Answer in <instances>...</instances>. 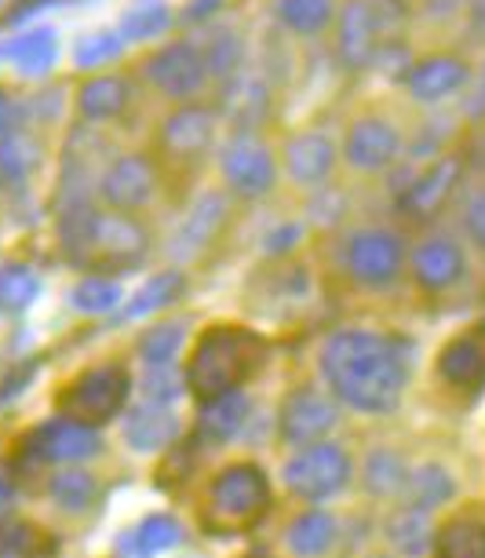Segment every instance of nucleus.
Returning a JSON list of instances; mask_svg holds the SVG:
<instances>
[{
    "label": "nucleus",
    "mask_w": 485,
    "mask_h": 558,
    "mask_svg": "<svg viewBox=\"0 0 485 558\" xmlns=\"http://www.w3.org/2000/svg\"><path fill=\"white\" fill-rule=\"evenodd\" d=\"M227 216V202L219 194H205L202 202H197L194 208H190V216L183 219V227H179V234L172 238V252L179 259L186 256H197L208 241L216 238L219 223H223Z\"/></svg>",
    "instance_id": "412c9836"
},
{
    "label": "nucleus",
    "mask_w": 485,
    "mask_h": 558,
    "mask_svg": "<svg viewBox=\"0 0 485 558\" xmlns=\"http://www.w3.org/2000/svg\"><path fill=\"white\" fill-rule=\"evenodd\" d=\"M405 263V245L402 238L391 230H357L347 241V267L362 286H387L398 278Z\"/></svg>",
    "instance_id": "423d86ee"
},
{
    "label": "nucleus",
    "mask_w": 485,
    "mask_h": 558,
    "mask_svg": "<svg viewBox=\"0 0 485 558\" xmlns=\"http://www.w3.org/2000/svg\"><path fill=\"white\" fill-rule=\"evenodd\" d=\"M398 154H402V135L384 118H362L347 132L343 157L357 172H379V168L395 165Z\"/></svg>",
    "instance_id": "6e6552de"
},
{
    "label": "nucleus",
    "mask_w": 485,
    "mask_h": 558,
    "mask_svg": "<svg viewBox=\"0 0 485 558\" xmlns=\"http://www.w3.org/2000/svg\"><path fill=\"white\" fill-rule=\"evenodd\" d=\"M471 81V66L460 56H431L420 59L413 70L405 73V84L420 102H438L449 99L452 92H460Z\"/></svg>",
    "instance_id": "ddd939ff"
},
{
    "label": "nucleus",
    "mask_w": 485,
    "mask_h": 558,
    "mask_svg": "<svg viewBox=\"0 0 485 558\" xmlns=\"http://www.w3.org/2000/svg\"><path fill=\"white\" fill-rule=\"evenodd\" d=\"M471 15H474V26L485 34V0H474V8H471Z\"/></svg>",
    "instance_id": "de8ad7c7"
},
{
    "label": "nucleus",
    "mask_w": 485,
    "mask_h": 558,
    "mask_svg": "<svg viewBox=\"0 0 485 558\" xmlns=\"http://www.w3.org/2000/svg\"><path fill=\"white\" fill-rule=\"evenodd\" d=\"M19 124H23V110L12 96H0V140L8 135H19Z\"/></svg>",
    "instance_id": "37998d69"
},
{
    "label": "nucleus",
    "mask_w": 485,
    "mask_h": 558,
    "mask_svg": "<svg viewBox=\"0 0 485 558\" xmlns=\"http://www.w3.org/2000/svg\"><path fill=\"white\" fill-rule=\"evenodd\" d=\"M438 368L449 384L457 387H478L485 384V325L457 336L438 357Z\"/></svg>",
    "instance_id": "6ab92c4d"
},
{
    "label": "nucleus",
    "mask_w": 485,
    "mask_h": 558,
    "mask_svg": "<svg viewBox=\"0 0 485 558\" xmlns=\"http://www.w3.org/2000/svg\"><path fill=\"white\" fill-rule=\"evenodd\" d=\"M322 373L340 402L362 413H387L405 387V357L384 336L343 329L325 340Z\"/></svg>",
    "instance_id": "f257e3e1"
},
{
    "label": "nucleus",
    "mask_w": 485,
    "mask_h": 558,
    "mask_svg": "<svg viewBox=\"0 0 485 558\" xmlns=\"http://www.w3.org/2000/svg\"><path fill=\"white\" fill-rule=\"evenodd\" d=\"M351 478V460L332 441H318V446H303L296 457L284 463V486L300 497L322 500L340 493Z\"/></svg>",
    "instance_id": "20e7f679"
},
{
    "label": "nucleus",
    "mask_w": 485,
    "mask_h": 558,
    "mask_svg": "<svg viewBox=\"0 0 485 558\" xmlns=\"http://www.w3.org/2000/svg\"><path fill=\"white\" fill-rule=\"evenodd\" d=\"M12 497H15V489H12V482H8L4 475H0V511L12 504Z\"/></svg>",
    "instance_id": "49530a36"
},
{
    "label": "nucleus",
    "mask_w": 485,
    "mask_h": 558,
    "mask_svg": "<svg viewBox=\"0 0 485 558\" xmlns=\"http://www.w3.org/2000/svg\"><path fill=\"white\" fill-rule=\"evenodd\" d=\"M51 497H56L59 508H70V511H81L88 508L95 500V478L88 471H77V468H66L51 478Z\"/></svg>",
    "instance_id": "72a5a7b5"
},
{
    "label": "nucleus",
    "mask_w": 485,
    "mask_h": 558,
    "mask_svg": "<svg viewBox=\"0 0 485 558\" xmlns=\"http://www.w3.org/2000/svg\"><path fill=\"white\" fill-rule=\"evenodd\" d=\"M376 558H391V555H376Z\"/></svg>",
    "instance_id": "09e8293b"
},
{
    "label": "nucleus",
    "mask_w": 485,
    "mask_h": 558,
    "mask_svg": "<svg viewBox=\"0 0 485 558\" xmlns=\"http://www.w3.org/2000/svg\"><path fill=\"white\" fill-rule=\"evenodd\" d=\"M40 296V278L26 263H4L0 267V307L4 311H26Z\"/></svg>",
    "instance_id": "7c9ffc66"
},
{
    "label": "nucleus",
    "mask_w": 485,
    "mask_h": 558,
    "mask_svg": "<svg viewBox=\"0 0 485 558\" xmlns=\"http://www.w3.org/2000/svg\"><path fill=\"white\" fill-rule=\"evenodd\" d=\"M175 427L179 420L172 416L168 405H154V402H143L135 405L129 413V424H124V441L140 452H157L165 449L168 441L175 438Z\"/></svg>",
    "instance_id": "5701e85b"
},
{
    "label": "nucleus",
    "mask_w": 485,
    "mask_h": 558,
    "mask_svg": "<svg viewBox=\"0 0 485 558\" xmlns=\"http://www.w3.org/2000/svg\"><path fill=\"white\" fill-rule=\"evenodd\" d=\"M270 489H267V475L252 463H234L223 475L213 482V508L223 519L234 522H252L256 514L267 508Z\"/></svg>",
    "instance_id": "0eeeda50"
},
{
    "label": "nucleus",
    "mask_w": 485,
    "mask_h": 558,
    "mask_svg": "<svg viewBox=\"0 0 485 558\" xmlns=\"http://www.w3.org/2000/svg\"><path fill=\"white\" fill-rule=\"evenodd\" d=\"M387 541L395 544V551H402L409 558H420L435 547V525H431L427 511L405 508L387 522Z\"/></svg>",
    "instance_id": "393cba45"
},
{
    "label": "nucleus",
    "mask_w": 485,
    "mask_h": 558,
    "mask_svg": "<svg viewBox=\"0 0 485 558\" xmlns=\"http://www.w3.org/2000/svg\"><path fill=\"white\" fill-rule=\"evenodd\" d=\"M88 252H95L99 259L135 263L146 252V234L129 216H95Z\"/></svg>",
    "instance_id": "f3484780"
},
{
    "label": "nucleus",
    "mask_w": 485,
    "mask_h": 558,
    "mask_svg": "<svg viewBox=\"0 0 485 558\" xmlns=\"http://www.w3.org/2000/svg\"><path fill=\"white\" fill-rule=\"evenodd\" d=\"M179 292H183V278H179L175 270L157 274V278L146 281V286L129 300V307H124V318H143V314H150L157 307H165V303H172Z\"/></svg>",
    "instance_id": "473e14b6"
},
{
    "label": "nucleus",
    "mask_w": 485,
    "mask_h": 558,
    "mask_svg": "<svg viewBox=\"0 0 485 558\" xmlns=\"http://www.w3.org/2000/svg\"><path fill=\"white\" fill-rule=\"evenodd\" d=\"M124 398H129V376L118 365H102L88 368L84 376H77L66 395H62V413L66 420H77L84 427H99L110 416L121 413Z\"/></svg>",
    "instance_id": "7ed1b4c3"
},
{
    "label": "nucleus",
    "mask_w": 485,
    "mask_h": 558,
    "mask_svg": "<svg viewBox=\"0 0 485 558\" xmlns=\"http://www.w3.org/2000/svg\"><path fill=\"white\" fill-rule=\"evenodd\" d=\"M405 482H409V471L398 452L379 449L365 460V489L373 493V497H395V493L405 489Z\"/></svg>",
    "instance_id": "2f4dec72"
},
{
    "label": "nucleus",
    "mask_w": 485,
    "mask_h": 558,
    "mask_svg": "<svg viewBox=\"0 0 485 558\" xmlns=\"http://www.w3.org/2000/svg\"><path fill=\"white\" fill-rule=\"evenodd\" d=\"M37 457L51 463H81L99 452V435L77 420H51L34 438Z\"/></svg>",
    "instance_id": "4468645a"
},
{
    "label": "nucleus",
    "mask_w": 485,
    "mask_h": 558,
    "mask_svg": "<svg viewBox=\"0 0 485 558\" xmlns=\"http://www.w3.org/2000/svg\"><path fill=\"white\" fill-rule=\"evenodd\" d=\"M143 70H146V81H150L157 92H165L168 99L197 96L208 81L202 48H194L190 40H172V45L157 48L154 56L146 59Z\"/></svg>",
    "instance_id": "39448f33"
},
{
    "label": "nucleus",
    "mask_w": 485,
    "mask_h": 558,
    "mask_svg": "<svg viewBox=\"0 0 485 558\" xmlns=\"http://www.w3.org/2000/svg\"><path fill=\"white\" fill-rule=\"evenodd\" d=\"M219 4H223V0H190V4H186V19H190V23H202V19L213 15Z\"/></svg>",
    "instance_id": "a18cd8bd"
},
{
    "label": "nucleus",
    "mask_w": 485,
    "mask_h": 558,
    "mask_svg": "<svg viewBox=\"0 0 485 558\" xmlns=\"http://www.w3.org/2000/svg\"><path fill=\"white\" fill-rule=\"evenodd\" d=\"M457 183H460V161L457 157H446V161L431 165L427 172L409 186L402 197V208L409 216H420V219L435 216L438 208L449 202V194L457 191Z\"/></svg>",
    "instance_id": "a211bd4d"
},
{
    "label": "nucleus",
    "mask_w": 485,
    "mask_h": 558,
    "mask_svg": "<svg viewBox=\"0 0 485 558\" xmlns=\"http://www.w3.org/2000/svg\"><path fill=\"white\" fill-rule=\"evenodd\" d=\"M413 274L416 281L431 292L449 289L460 281L463 274V252L452 238H427L420 241V248L413 252Z\"/></svg>",
    "instance_id": "dca6fc26"
},
{
    "label": "nucleus",
    "mask_w": 485,
    "mask_h": 558,
    "mask_svg": "<svg viewBox=\"0 0 485 558\" xmlns=\"http://www.w3.org/2000/svg\"><path fill=\"white\" fill-rule=\"evenodd\" d=\"M468 230H471V238L485 248V194H478L468 205Z\"/></svg>",
    "instance_id": "c03bdc74"
},
{
    "label": "nucleus",
    "mask_w": 485,
    "mask_h": 558,
    "mask_svg": "<svg viewBox=\"0 0 485 558\" xmlns=\"http://www.w3.org/2000/svg\"><path fill=\"white\" fill-rule=\"evenodd\" d=\"M405 493H409V504L420 511L438 508V504H446L452 497V475L446 468H438V463H424V468H416L413 475H409Z\"/></svg>",
    "instance_id": "c756f323"
},
{
    "label": "nucleus",
    "mask_w": 485,
    "mask_h": 558,
    "mask_svg": "<svg viewBox=\"0 0 485 558\" xmlns=\"http://www.w3.org/2000/svg\"><path fill=\"white\" fill-rule=\"evenodd\" d=\"M168 26V8L165 4H143V8H132L121 23V37L129 40H146L154 34H161Z\"/></svg>",
    "instance_id": "58836bf2"
},
{
    "label": "nucleus",
    "mask_w": 485,
    "mask_h": 558,
    "mask_svg": "<svg viewBox=\"0 0 485 558\" xmlns=\"http://www.w3.org/2000/svg\"><path fill=\"white\" fill-rule=\"evenodd\" d=\"M435 558H485V511H463L435 536Z\"/></svg>",
    "instance_id": "b1692460"
},
{
    "label": "nucleus",
    "mask_w": 485,
    "mask_h": 558,
    "mask_svg": "<svg viewBox=\"0 0 485 558\" xmlns=\"http://www.w3.org/2000/svg\"><path fill=\"white\" fill-rule=\"evenodd\" d=\"M278 19H281V26L292 29V34L314 37L332 26L336 0H278Z\"/></svg>",
    "instance_id": "bb28decb"
},
{
    "label": "nucleus",
    "mask_w": 485,
    "mask_h": 558,
    "mask_svg": "<svg viewBox=\"0 0 485 558\" xmlns=\"http://www.w3.org/2000/svg\"><path fill=\"white\" fill-rule=\"evenodd\" d=\"M238 62H241V40L234 34H216L213 45H208V56H205L208 73H216V77H227V73L234 70Z\"/></svg>",
    "instance_id": "79ce46f5"
},
{
    "label": "nucleus",
    "mask_w": 485,
    "mask_h": 558,
    "mask_svg": "<svg viewBox=\"0 0 485 558\" xmlns=\"http://www.w3.org/2000/svg\"><path fill=\"white\" fill-rule=\"evenodd\" d=\"M121 303V286L110 278H88L73 289V307L84 314H107Z\"/></svg>",
    "instance_id": "c9c22d12"
},
{
    "label": "nucleus",
    "mask_w": 485,
    "mask_h": 558,
    "mask_svg": "<svg viewBox=\"0 0 485 558\" xmlns=\"http://www.w3.org/2000/svg\"><path fill=\"white\" fill-rule=\"evenodd\" d=\"M29 168H34V150L23 135H8L0 140V186H12L19 183Z\"/></svg>",
    "instance_id": "4c0bfd02"
},
{
    "label": "nucleus",
    "mask_w": 485,
    "mask_h": 558,
    "mask_svg": "<svg viewBox=\"0 0 485 558\" xmlns=\"http://www.w3.org/2000/svg\"><path fill=\"white\" fill-rule=\"evenodd\" d=\"M274 157L263 143L241 135L223 150V179L245 197H263L274 186Z\"/></svg>",
    "instance_id": "1a4fd4ad"
},
{
    "label": "nucleus",
    "mask_w": 485,
    "mask_h": 558,
    "mask_svg": "<svg viewBox=\"0 0 485 558\" xmlns=\"http://www.w3.org/2000/svg\"><path fill=\"white\" fill-rule=\"evenodd\" d=\"M118 56H121L118 34H92V37L77 40V51H73V59H77L81 66H99V62L118 59Z\"/></svg>",
    "instance_id": "a19ab883"
},
{
    "label": "nucleus",
    "mask_w": 485,
    "mask_h": 558,
    "mask_svg": "<svg viewBox=\"0 0 485 558\" xmlns=\"http://www.w3.org/2000/svg\"><path fill=\"white\" fill-rule=\"evenodd\" d=\"M332 541H336V522H332V514H325V511L300 514V519L289 525V533H284V544L303 558L325 555L332 547Z\"/></svg>",
    "instance_id": "a878e982"
},
{
    "label": "nucleus",
    "mask_w": 485,
    "mask_h": 558,
    "mask_svg": "<svg viewBox=\"0 0 485 558\" xmlns=\"http://www.w3.org/2000/svg\"><path fill=\"white\" fill-rule=\"evenodd\" d=\"M179 536H183V530H179L175 519H168V514H154V519H146L140 530H135V551L161 555V551H168V547L179 544Z\"/></svg>",
    "instance_id": "e433bc0d"
},
{
    "label": "nucleus",
    "mask_w": 485,
    "mask_h": 558,
    "mask_svg": "<svg viewBox=\"0 0 485 558\" xmlns=\"http://www.w3.org/2000/svg\"><path fill=\"white\" fill-rule=\"evenodd\" d=\"M259 362H263V343L252 332L208 329L186 365V387L205 405L219 395L238 391V384L248 373H256Z\"/></svg>",
    "instance_id": "f03ea898"
},
{
    "label": "nucleus",
    "mask_w": 485,
    "mask_h": 558,
    "mask_svg": "<svg viewBox=\"0 0 485 558\" xmlns=\"http://www.w3.org/2000/svg\"><path fill=\"white\" fill-rule=\"evenodd\" d=\"M340 56L351 70H362L376 59V37H379V12L373 0H347L340 12Z\"/></svg>",
    "instance_id": "f8f14e48"
},
{
    "label": "nucleus",
    "mask_w": 485,
    "mask_h": 558,
    "mask_svg": "<svg viewBox=\"0 0 485 558\" xmlns=\"http://www.w3.org/2000/svg\"><path fill=\"white\" fill-rule=\"evenodd\" d=\"M216 140V113L208 107H179L172 118L161 124V143L175 157L205 154Z\"/></svg>",
    "instance_id": "2eb2a0df"
},
{
    "label": "nucleus",
    "mask_w": 485,
    "mask_h": 558,
    "mask_svg": "<svg viewBox=\"0 0 485 558\" xmlns=\"http://www.w3.org/2000/svg\"><path fill=\"white\" fill-rule=\"evenodd\" d=\"M336 427V405L329 398L300 391L281 409V435L296 446H318V441Z\"/></svg>",
    "instance_id": "9b49d317"
},
{
    "label": "nucleus",
    "mask_w": 485,
    "mask_h": 558,
    "mask_svg": "<svg viewBox=\"0 0 485 558\" xmlns=\"http://www.w3.org/2000/svg\"><path fill=\"white\" fill-rule=\"evenodd\" d=\"M179 391H183V376H179L172 365H150V373H146V380H143L146 402L168 405V402H175Z\"/></svg>",
    "instance_id": "ea45409f"
},
{
    "label": "nucleus",
    "mask_w": 485,
    "mask_h": 558,
    "mask_svg": "<svg viewBox=\"0 0 485 558\" xmlns=\"http://www.w3.org/2000/svg\"><path fill=\"white\" fill-rule=\"evenodd\" d=\"M248 420V398L241 391L219 395L202 405V427L213 438H234Z\"/></svg>",
    "instance_id": "cd10ccee"
},
{
    "label": "nucleus",
    "mask_w": 485,
    "mask_h": 558,
    "mask_svg": "<svg viewBox=\"0 0 485 558\" xmlns=\"http://www.w3.org/2000/svg\"><path fill=\"white\" fill-rule=\"evenodd\" d=\"M8 59L23 73H45L51 62H56V34H51L48 26L29 29V34L15 37L12 45H8Z\"/></svg>",
    "instance_id": "c85d7f7f"
},
{
    "label": "nucleus",
    "mask_w": 485,
    "mask_h": 558,
    "mask_svg": "<svg viewBox=\"0 0 485 558\" xmlns=\"http://www.w3.org/2000/svg\"><path fill=\"white\" fill-rule=\"evenodd\" d=\"M284 165L296 183H322L336 165V146L322 132H300L284 146Z\"/></svg>",
    "instance_id": "aec40b11"
},
{
    "label": "nucleus",
    "mask_w": 485,
    "mask_h": 558,
    "mask_svg": "<svg viewBox=\"0 0 485 558\" xmlns=\"http://www.w3.org/2000/svg\"><path fill=\"white\" fill-rule=\"evenodd\" d=\"M154 186H157V175H154V165L146 157L132 154V157H121L107 168L102 175V202L118 213H132V208H143L146 202L154 197Z\"/></svg>",
    "instance_id": "9d476101"
},
{
    "label": "nucleus",
    "mask_w": 485,
    "mask_h": 558,
    "mask_svg": "<svg viewBox=\"0 0 485 558\" xmlns=\"http://www.w3.org/2000/svg\"><path fill=\"white\" fill-rule=\"evenodd\" d=\"M129 99L132 88L118 73H99V77H88L77 88V110L88 121H113L118 113H124Z\"/></svg>",
    "instance_id": "4be33fe9"
},
{
    "label": "nucleus",
    "mask_w": 485,
    "mask_h": 558,
    "mask_svg": "<svg viewBox=\"0 0 485 558\" xmlns=\"http://www.w3.org/2000/svg\"><path fill=\"white\" fill-rule=\"evenodd\" d=\"M183 340H186L183 322H165V325H157V329H150V332L143 336L140 354L150 365H172V357L179 354Z\"/></svg>",
    "instance_id": "f704fd0d"
}]
</instances>
